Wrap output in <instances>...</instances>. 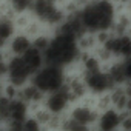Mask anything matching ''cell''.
<instances>
[{"instance_id": "6da1fadb", "label": "cell", "mask_w": 131, "mask_h": 131, "mask_svg": "<svg viewBox=\"0 0 131 131\" xmlns=\"http://www.w3.org/2000/svg\"><path fill=\"white\" fill-rule=\"evenodd\" d=\"M119 8L111 0H88L79 11V19L85 32H111Z\"/></svg>"}, {"instance_id": "7a4b0ae2", "label": "cell", "mask_w": 131, "mask_h": 131, "mask_svg": "<svg viewBox=\"0 0 131 131\" xmlns=\"http://www.w3.org/2000/svg\"><path fill=\"white\" fill-rule=\"evenodd\" d=\"M80 56L77 37L63 31H56L51 37L46 49L43 51V60L46 65H54L59 68H67L74 63Z\"/></svg>"}, {"instance_id": "3957f363", "label": "cell", "mask_w": 131, "mask_h": 131, "mask_svg": "<svg viewBox=\"0 0 131 131\" xmlns=\"http://www.w3.org/2000/svg\"><path fill=\"white\" fill-rule=\"evenodd\" d=\"M29 16L42 26L57 29L68 14L65 11V0H36Z\"/></svg>"}, {"instance_id": "277c9868", "label": "cell", "mask_w": 131, "mask_h": 131, "mask_svg": "<svg viewBox=\"0 0 131 131\" xmlns=\"http://www.w3.org/2000/svg\"><path fill=\"white\" fill-rule=\"evenodd\" d=\"M31 83L45 96L62 88L65 85V73L63 68L54 67V65H43L40 70H37L32 77H31Z\"/></svg>"}, {"instance_id": "5b68a950", "label": "cell", "mask_w": 131, "mask_h": 131, "mask_svg": "<svg viewBox=\"0 0 131 131\" xmlns=\"http://www.w3.org/2000/svg\"><path fill=\"white\" fill-rule=\"evenodd\" d=\"M34 71L29 68V65L25 62L23 57L11 56L6 62V77L8 82L17 88L25 86L28 82H31Z\"/></svg>"}, {"instance_id": "8992f818", "label": "cell", "mask_w": 131, "mask_h": 131, "mask_svg": "<svg viewBox=\"0 0 131 131\" xmlns=\"http://www.w3.org/2000/svg\"><path fill=\"white\" fill-rule=\"evenodd\" d=\"M102 48L110 54L120 59H126L131 56V34H110Z\"/></svg>"}, {"instance_id": "52a82bcc", "label": "cell", "mask_w": 131, "mask_h": 131, "mask_svg": "<svg viewBox=\"0 0 131 131\" xmlns=\"http://www.w3.org/2000/svg\"><path fill=\"white\" fill-rule=\"evenodd\" d=\"M83 82L86 85V90L93 94H105L106 91H110L114 85L108 76L106 71H102L100 68L99 70H94V71H85V76H83Z\"/></svg>"}, {"instance_id": "ba28073f", "label": "cell", "mask_w": 131, "mask_h": 131, "mask_svg": "<svg viewBox=\"0 0 131 131\" xmlns=\"http://www.w3.org/2000/svg\"><path fill=\"white\" fill-rule=\"evenodd\" d=\"M70 102H71L70 93H68L67 86L63 85L62 88H59V90L46 94V97H45V108L52 116H59V114H62L65 110L68 108Z\"/></svg>"}, {"instance_id": "9c48e42d", "label": "cell", "mask_w": 131, "mask_h": 131, "mask_svg": "<svg viewBox=\"0 0 131 131\" xmlns=\"http://www.w3.org/2000/svg\"><path fill=\"white\" fill-rule=\"evenodd\" d=\"M11 56L22 57L32 48V37L25 31H16V34L8 42Z\"/></svg>"}, {"instance_id": "30bf717a", "label": "cell", "mask_w": 131, "mask_h": 131, "mask_svg": "<svg viewBox=\"0 0 131 131\" xmlns=\"http://www.w3.org/2000/svg\"><path fill=\"white\" fill-rule=\"evenodd\" d=\"M122 123V114L119 110L108 106L102 111V114L97 117V126L100 131H116Z\"/></svg>"}, {"instance_id": "8fae6325", "label": "cell", "mask_w": 131, "mask_h": 131, "mask_svg": "<svg viewBox=\"0 0 131 131\" xmlns=\"http://www.w3.org/2000/svg\"><path fill=\"white\" fill-rule=\"evenodd\" d=\"M28 103L22 99L16 97L9 102V113H8V122L11 125H23V122L28 119Z\"/></svg>"}, {"instance_id": "7c38bea8", "label": "cell", "mask_w": 131, "mask_h": 131, "mask_svg": "<svg viewBox=\"0 0 131 131\" xmlns=\"http://www.w3.org/2000/svg\"><path fill=\"white\" fill-rule=\"evenodd\" d=\"M97 117H99V114L90 105H77L70 111V119H73L79 123H83L86 126H91L93 123H96Z\"/></svg>"}, {"instance_id": "4fadbf2b", "label": "cell", "mask_w": 131, "mask_h": 131, "mask_svg": "<svg viewBox=\"0 0 131 131\" xmlns=\"http://www.w3.org/2000/svg\"><path fill=\"white\" fill-rule=\"evenodd\" d=\"M34 2H36V0H3V3H5L8 13L13 17L29 14L31 9H32Z\"/></svg>"}, {"instance_id": "5bb4252c", "label": "cell", "mask_w": 131, "mask_h": 131, "mask_svg": "<svg viewBox=\"0 0 131 131\" xmlns=\"http://www.w3.org/2000/svg\"><path fill=\"white\" fill-rule=\"evenodd\" d=\"M63 129L65 131H90V126L83 125V123H79L73 119H68L63 122Z\"/></svg>"}, {"instance_id": "9a60e30c", "label": "cell", "mask_w": 131, "mask_h": 131, "mask_svg": "<svg viewBox=\"0 0 131 131\" xmlns=\"http://www.w3.org/2000/svg\"><path fill=\"white\" fill-rule=\"evenodd\" d=\"M122 67H123V73L126 77V83H131V56L122 60Z\"/></svg>"}, {"instance_id": "2e32d148", "label": "cell", "mask_w": 131, "mask_h": 131, "mask_svg": "<svg viewBox=\"0 0 131 131\" xmlns=\"http://www.w3.org/2000/svg\"><path fill=\"white\" fill-rule=\"evenodd\" d=\"M111 2L117 8H128V6H131V0H111Z\"/></svg>"}, {"instance_id": "e0dca14e", "label": "cell", "mask_w": 131, "mask_h": 131, "mask_svg": "<svg viewBox=\"0 0 131 131\" xmlns=\"http://www.w3.org/2000/svg\"><path fill=\"white\" fill-rule=\"evenodd\" d=\"M20 131H22V129H20Z\"/></svg>"}]
</instances>
